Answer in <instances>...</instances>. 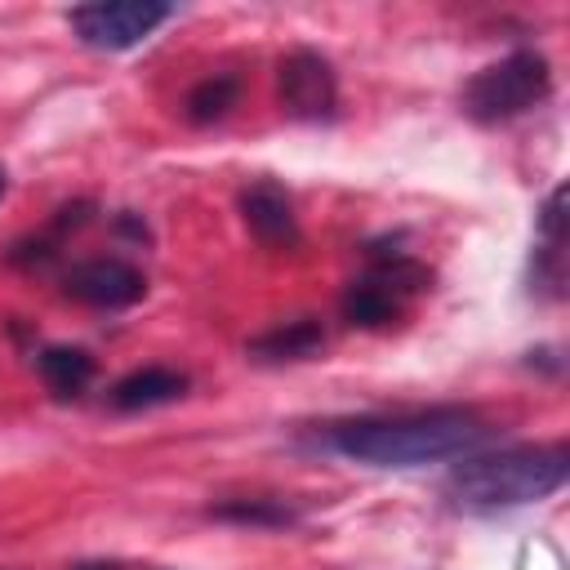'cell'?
<instances>
[{
    "label": "cell",
    "instance_id": "9c48e42d",
    "mask_svg": "<svg viewBox=\"0 0 570 570\" xmlns=\"http://www.w3.org/2000/svg\"><path fill=\"white\" fill-rule=\"evenodd\" d=\"M321 347H325L321 321L303 316V321H289V325H276V330L249 338L245 352H249L254 361H307V356H316Z\"/></svg>",
    "mask_w": 570,
    "mask_h": 570
},
{
    "label": "cell",
    "instance_id": "7c38bea8",
    "mask_svg": "<svg viewBox=\"0 0 570 570\" xmlns=\"http://www.w3.org/2000/svg\"><path fill=\"white\" fill-rule=\"evenodd\" d=\"M209 517L214 521H232V525H263V530L298 521V512L285 499H227V503H214Z\"/></svg>",
    "mask_w": 570,
    "mask_h": 570
},
{
    "label": "cell",
    "instance_id": "7a4b0ae2",
    "mask_svg": "<svg viewBox=\"0 0 570 570\" xmlns=\"http://www.w3.org/2000/svg\"><path fill=\"white\" fill-rule=\"evenodd\" d=\"M570 454L566 445H517L499 454H472L450 468L445 490L459 508L494 512V508H521L534 499H548L566 485Z\"/></svg>",
    "mask_w": 570,
    "mask_h": 570
},
{
    "label": "cell",
    "instance_id": "4fadbf2b",
    "mask_svg": "<svg viewBox=\"0 0 570 570\" xmlns=\"http://www.w3.org/2000/svg\"><path fill=\"white\" fill-rule=\"evenodd\" d=\"M236 94H240L236 76H209V80H200L187 94V107L183 111H187L191 125H214V120H223L236 107Z\"/></svg>",
    "mask_w": 570,
    "mask_h": 570
},
{
    "label": "cell",
    "instance_id": "277c9868",
    "mask_svg": "<svg viewBox=\"0 0 570 570\" xmlns=\"http://www.w3.org/2000/svg\"><path fill=\"white\" fill-rule=\"evenodd\" d=\"M174 9L169 4H151V0H111V4H80L67 13L71 31L80 45L102 49V53H120L142 45L160 22H169Z\"/></svg>",
    "mask_w": 570,
    "mask_h": 570
},
{
    "label": "cell",
    "instance_id": "3957f363",
    "mask_svg": "<svg viewBox=\"0 0 570 570\" xmlns=\"http://www.w3.org/2000/svg\"><path fill=\"white\" fill-rule=\"evenodd\" d=\"M552 89V67L543 53L534 49H517L490 67H481L468 89H463V111L476 120V125H499V120H512L521 111H530L534 102H543Z\"/></svg>",
    "mask_w": 570,
    "mask_h": 570
},
{
    "label": "cell",
    "instance_id": "6da1fadb",
    "mask_svg": "<svg viewBox=\"0 0 570 570\" xmlns=\"http://www.w3.org/2000/svg\"><path fill=\"white\" fill-rule=\"evenodd\" d=\"M485 419L463 405H436L396 419H352L325 432V445L370 468H419L454 454H472L485 441Z\"/></svg>",
    "mask_w": 570,
    "mask_h": 570
},
{
    "label": "cell",
    "instance_id": "30bf717a",
    "mask_svg": "<svg viewBox=\"0 0 570 570\" xmlns=\"http://www.w3.org/2000/svg\"><path fill=\"white\" fill-rule=\"evenodd\" d=\"M396 312H401V298L387 285H379L374 276L352 281L347 294H343V321H352V325L374 330V325H387Z\"/></svg>",
    "mask_w": 570,
    "mask_h": 570
},
{
    "label": "cell",
    "instance_id": "ba28073f",
    "mask_svg": "<svg viewBox=\"0 0 570 570\" xmlns=\"http://www.w3.org/2000/svg\"><path fill=\"white\" fill-rule=\"evenodd\" d=\"M183 392H187V374L165 370V365H147V370L125 374V379L111 387V405H116V410H151V405L178 401Z\"/></svg>",
    "mask_w": 570,
    "mask_h": 570
},
{
    "label": "cell",
    "instance_id": "8992f818",
    "mask_svg": "<svg viewBox=\"0 0 570 570\" xmlns=\"http://www.w3.org/2000/svg\"><path fill=\"white\" fill-rule=\"evenodd\" d=\"M62 289L76 298V303H89V307H129L142 298L147 281L138 267H129L125 258H89V263H76L67 276H62Z\"/></svg>",
    "mask_w": 570,
    "mask_h": 570
},
{
    "label": "cell",
    "instance_id": "9a60e30c",
    "mask_svg": "<svg viewBox=\"0 0 570 570\" xmlns=\"http://www.w3.org/2000/svg\"><path fill=\"white\" fill-rule=\"evenodd\" d=\"M0 196H4V174H0Z\"/></svg>",
    "mask_w": 570,
    "mask_h": 570
},
{
    "label": "cell",
    "instance_id": "8fae6325",
    "mask_svg": "<svg viewBox=\"0 0 570 570\" xmlns=\"http://www.w3.org/2000/svg\"><path fill=\"white\" fill-rule=\"evenodd\" d=\"M40 379L49 383L53 396H76L94 379V356L80 347H45L40 352Z\"/></svg>",
    "mask_w": 570,
    "mask_h": 570
},
{
    "label": "cell",
    "instance_id": "5bb4252c",
    "mask_svg": "<svg viewBox=\"0 0 570 570\" xmlns=\"http://www.w3.org/2000/svg\"><path fill=\"white\" fill-rule=\"evenodd\" d=\"M71 570H120L116 561H80V566H71Z\"/></svg>",
    "mask_w": 570,
    "mask_h": 570
},
{
    "label": "cell",
    "instance_id": "5b68a950",
    "mask_svg": "<svg viewBox=\"0 0 570 570\" xmlns=\"http://www.w3.org/2000/svg\"><path fill=\"white\" fill-rule=\"evenodd\" d=\"M276 89H281V107L294 116V120H330L334 107H338V85H334V71L321 53L312 49H294L281 58V71H276Z\"/></svg>",
    "mask_w": 570,
    "mask_h": 570
},
{
    "label": "cell",
    "instance_id": "52a82bcc",
    "mask_svg": "<svg viewBox=\"0 0 570 570\" xmlns=\"http://www.w3.org/2000/svg\"><path fill=\"white\" fill-rule=\"evenodd\" d=\"M240 218L245 227L258 236V245L267 249H294L298 245V218H294V200L281 183L258 178L240 191Z\"/></svg>",
    "mask_w": 570,
    "mask_h": 570
}]
</instances>
